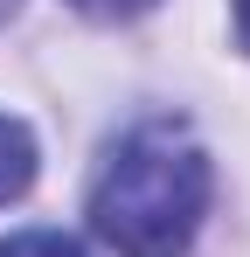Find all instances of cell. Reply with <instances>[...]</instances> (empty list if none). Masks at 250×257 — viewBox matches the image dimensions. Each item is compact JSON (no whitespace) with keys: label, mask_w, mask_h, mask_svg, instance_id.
<instances>
[{"label":"cell","mask_w":250,"mask_h":257,"mask_svg":"<svg viewBox=\"0 0 250 257\" xmlns=\"http://www.w3.org/2000/svg\"><path fill=\"white\" fill-rule=\"evenodd\" d=\"M208 209V153L174 118H146L111 146L90 188V229L118 257H181Z\"/></svg>","instance_id":"cell-1"},{"label":"cell","mask_w":250,"mask_h":257,"mask_svg":"<svg viewBox=\"0 0 250 257\" xmlns=\"http://www.w3.org/2000/svg\"><path fill=\"white\" fill-rule=\"evenodd\" d=\"M28 181H35V139H28L21 118L0 111V202H14Z\"/></svg>","instance_id":"cell-2"},{"label":"cell","mask_w":250,"mask_h":257,"mask_svg":"<svg viewBox=\"0 0 250 257\" xmlns=\"http://www.w3.org/2000/svg\"><path fill=\"white\" fill-rule=\"evenodd\" d=\"M0 257H83V243L63 229H21V236L0 243Z\"/></svg>","instance_id":"cell-3"},{"label":"cell","mask_w":250,"mask_h":257,"mask_svg":"<svg viewBox=\"0 0 250 257\" xmlns=\"http://www.w3.org/2000/svg\"><path fill=\"white\" fill-rule=\"evenodd\" d=\"M70 7H83V14H97V21H125V14H146L153 0H70Z\"/></svg>","instance_id":"cell-4"},{"label":"cell","mask_w":250,"mask_h":257,"mask_svg":"<svg viewBox=\"0 0 250 257\" xmlns=\"http://www.w3.org/2000/svg\"><path fill=\"white\" fill-rule=\"evenodd\" d=\"M236 35H243V49H250V0H236Z\"/></svg>","instance_id":"cell-5"},{"label":"cell","mask_w":250,"mask_h":257,"mask_svg":"<svg viewBox=\"0 0 250 257\" xmlns=\"http://www.w3.org/2000/svg\"><path fill=\"white\" fill-rule=\"evenodd\" d=\"M7 14H14V0H0V21H7Z\"/></svg>","instance_id":"cell-6"}]
</instances>
